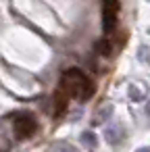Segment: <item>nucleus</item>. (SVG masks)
<instances>
[{
    "label": "nucleus",
    "instance_id": "1",
    "mask_svg": "<svg viewBox=\"0 0 150 152\" xmlns=\"http://www.w3.org/2000/svg\"><path fill=\"white\" fill-rule=\"evenodd\" d=\"M59 88H61L63 92H67L69 98H77V100H81V102L90 100V98L96 94L94 81H92L81 69H77V67H71V69H67V71L63 73Z\"/></svg>",
    "mask_w": 150,
    "mask_h": 152
},
{
    "label": "nucleus",
    "instance_id": "2",
    "mask_svg": "<svg viewBox=\"0 0 150 152\" xmlns=\"http://www.w3.org/2000/svg\"><path fill=\"white\" fill-rule=\"evenodd\" d=\"M13 131L17 140H29L38 131V121L29 113H17L13 121Z\"/></svg>",
    "mask_w": 150,
    "mask_h": 152
},
{
    "label": "nucleus",
    "instance_id": "3",
    "mask_svg": "<svg viewBox=\"0 0 150 152\" xmlns=\"http://www.w3.org/2000/svg\"><path fill=\"white\" fill-rule=\"evenodd\" d=\"M119 0H102V9H100V15H102V31L108 36L115 31L117 27V21H119Z\"/></svg>",
    "mask_w": 150,
    "mask_h": 152
},
{
    "label": "nucleus",
    "instance_id": "4",
    "mask_svg": "<svg viewBox=\"0 0 150 152\" xmlns=\"http://www.w3.org/2000/svg\"><path fill=\"white\" fill-rule=\"evenodd\" d=\"M69 96H67V92H63L61 88L54 92V96H52V115L54 117H63L65 115V110L69 108Z\"/></svg>",
    "mask_w": 150,
    "mask_h": 152
},
{
    "label": "nucleus",
    "instance_id": "5",
    "mask_svg": "<svg viewBox=\"0 0 150 152\" xmlns=\"http://www.w3.org/2000/svg\"><path fill=\"white\" fill-rule=\"evenodd\" d=\"M104 133H106V140L110 142V144H119L121 140H123V127L119 125V123H110V125H106V129H104Z\"/></svg>",
    "mask_w": 150,
    "mask_h": 152
},
{
    "label": "nucleus",
    "instance_id": "6",
    "mask_svg": "<svg viewBox=\"0 0 150 152\" xmlns=\"http://www.w3.org/2000/svg\"><path fill=\"white\" fill-rule=\"evenodd\" d=\"M96 48H98V52H100L102 56H108V54H110V42H108V40H100Z\"/></svg>",
    "mask_w": 150,
    "mask_h": 152
},
{
    "label": "nucleus",
    "instance_id": "7",
    "mask_svg": "<svg viewBox=\"0 0 150 152\" xmlns=\"http://www.w3.org/2000/svg\"><path fill=\"white\" fill-rule=\"evenodd\" d=\"M81 142H83L86 146H90V148L96 146V140H94V133H92V131H83V133H81Z\"/></svg>",
    "mask_w": 150,
    "mask_h": 152
},
{
    "label": "nucleus",
    "instance_id": "8",
    "mask_svg": "<svg viewBox=\"0 0 150 152\" xmlns=\"http://www.w3.org/2000/svg\"><path fill=\"white\" fill-rule=\"evenodd\" d=\"M146 113H148V115H150V102H148V106H146Z\"/></svg>",
    "mask_w": 150,
    "mask_h": 152
}]
</instances>
